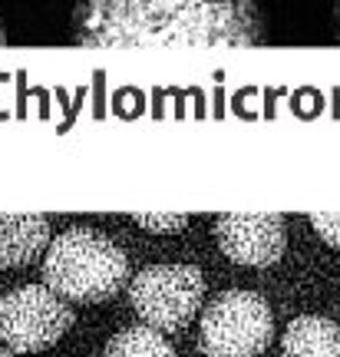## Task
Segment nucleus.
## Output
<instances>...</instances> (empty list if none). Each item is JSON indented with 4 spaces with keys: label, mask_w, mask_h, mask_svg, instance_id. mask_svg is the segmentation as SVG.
Returning a JSON list of instances; mask_svg holds the SVG:
<instances>
[{
    "label": "nucleus",
    "mask_w": 340,
    "mask_h": 357,
    "mask_svg": "<svg viewBox=\"0 0 340 357\" xmlns=\"http://www.w3.org/2000/svg\"><path fill=\"white\" fill-rule=\"evenodd\" d=\"M265 37L252 0H83L79 47H254Z\"/></svg>",
    "instance_id": "1"
},
{
    "label": "nucleus",
    "mask_w": 340,
    "mask_h": 357,
    "mask_svg": "<svg viewBox=\"0 0 340 357\" xmlns=\"http://www.w3.org/2000/svg\"><path fill=\"white\" fill-rule=\"evenodd\" d=\"M126 281V255L93 229L63 231L43 252V284L76 305H100Z\"/></svg>",
    "instance_id": "2"
},
{
    "label": "nucleus",
    "mask_w": 340,
    "mask_h": 357,
    "mask_svg": "<svg viewBox=\"0 0 340 357\" xmlns=\"http://www.w3.org/2000/svg\"><path fill=\"white\" fill-rule=\"evenodd\" d=\"M275 334L271 307L254 291H225L202 311L205 357H261Z\"/></svg>",
    "instance_id": "3"
},
{
    "label": "nucleus",
    "mask_w": 340,
    "mask_h": 357,
    "mask_svg": "<svg viewBox=\"0 0 340 357\" xmlns=\"http://www.w3.org/2000/svg\"><path fill=\"white\" fill-rule=\"evenodd\" d=\"M205 278L192 265H152L129 281V305L155 331H182L202 307Z\"/></svg>",
    "instance_id": "4"
},
{
    "label": "nucleus",
    "mask_w": 340,
    "mask_h": 357,
    "mask_svg": "<svg viewBox=\"0 0 340 357\" xmlns=\"http://www.w3.org/2000/svg\"><path fill=\"white\" fill-rule=\"evenodd\" d=\"M73 328L70 301L47 284H24L0 301V341L17 354H37L53 347Z\"/></svg>",
    "instance_id": "5"
},
{
    "label": "nucleus",
    "mask_w": 340,
    "mask_h": 357,
    "mask_svg": "<svg viewBox=\"0 0 340 357\" xmlns=\"http://www.w3.org/2000/svg\"><path fill=\"white\" fill-rule=\"evenodd\" d=\"M215 238L231 261L248 268L275 265L284 255V215L261 212V215H222L215 222Z\"/></svg>",
    "instance_id": "6"
},
{
    "label": "nucleus",
    "mask_w": 340,
    "mask_h": 357,
    "mask_svg": "<svg viewBox=\"0 0 340 357\" xmlns=\"http://www.w3.org/2000/svg\"><path fill=\"white\" fill-rule=\"evenodd\" d=\"M50 245V222L43 215H0V268H20Z\"/></svg>",
    "instance_id": "7"
},
{
    "label": "nucleus",
    "mask_w": 340,
    "mask_h": 357,
    "mask_svg": "<svg viewBox=\"0 0 340 357\" xmlns=\"http://www.w3.org/2000/svg\"><path fill=\"white\" fill-rule=\"evenodd\" d=\"M281 357H340V324L317 314L294 318L281 337Z\"/></svg>",
    "instance_id": "8"
},
{
    "label": "nucleus",
    "mask_w": 340,
    "mask_h": 357,
    "mask_svg": "<svg viewBox=\"0 0 340 357\" xmlns=\"http://www.w3.org/2000/svg\"><path fill=\"white\" fill-rule=\"evenodd\" d=\"M102 357H176V351L162 337V331H155L149 324H136L113 334Z\"/></svg>",
    "instance_id": "9"
},
{
    "label": "nucleus",
    "mask_w": 340,
    "mask_h": 357,
    "mask_svg": "<svg viewBox=\"0 0 340 357\" xmlns=\"http://www.w3.org/2000/svg\"><path fill=\"white\" fill-rule=\"evenodd\" d=\"M311 229H314L324 242H330L334 248H340V212L337 215H330V212H324V215H311Z\"/></svg>",
    "instance_id": "10"
},
{
    "label": "nucleus",
    "mask_w": 340,
    "mask_h": 357,
    "mask_svg": "<svg viewBox=\"0 0 340 357\" xmlns=\"http://www.w3.org/2000/svg\"><path fill=\"white\" fill-rule=\"evenodd\" d=\"M0 357H10V347L7 344H0Z\"/></svg>",
    "instance_id": "11"
},
{
    "label": "nucleus",
    "mask_w": 340,
    "mask_h": 357,
    "mask_svg": "<svg viewBox=\"0 0 340 357\" xmlns=\"http://www.w3.org/2000/svg\"><path fill=\"white\" fill-rule=\"evenodd\" d=\"M337 37H340V3H337Z\"/></svg>",
    "instance_id": "12"
}]
</instances>
